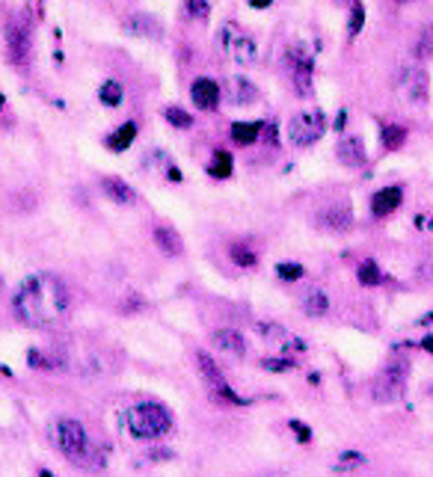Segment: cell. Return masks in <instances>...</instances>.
<instances>
[{
    "label": "cell",
    "mask_w": 433,
    "mask_h": 477,
    "mask_svg": "<svg viewBox=\"0 0 433 477\" xmlns=\"http://www.w3.org/2000/svg\"><path fill=\"white\" fill-rule=\"evenodd\" d=\"M54 436H57V445H59V450H63V457L69 462H74V466H83V462H90L92 448H90V436H86V430H83L80 421H71V418L57 421Z\"/></svg>",
    "instance_id": "277c9868"
},
{
    "label": "cell",
    "mask_w": 433,
    "mask_h": 477,
    "mask_svg": "<svg viewBox=\"0 0 433 477\" xmlns=\"http://www.w3.org/2000/svg\"><path fill=\"white\" fill-rule=\"evenodd\" d=\"M27 365L30 368H42V371H54L63 365V359H57L54 353H42V350H30L27 353Z\"/></svg>",
    "instance_id": "cb8c5ba5"
},
{
    "label": "cell",
    "mask_w": 433,
    "mask_h": 477,
    "mask_svg": "<svg viewBox=\"0 0 433 477\" xmlns=\"http://www.w3.org/2000/svg\"><path fill=\"white\" fill-rule=\"evenodd\" d=\"M362 24H365V9H362V3H353V6H350V27H348V36H350V39L362 30Z\"/></svg>",
    "instance_id": "4dcf8cb0"
},
{
    "label": "cell",
    "mask_w": 433,
    "mask_h": 477,
    "mask_svg": "<svg viewBox=\"0 0 433 477\" xmlns=\"http://www.w3.org/2000/svg\"><path fill=\"white\" fill-rule=\"evenodd\" d=\"M184 9H187V15L196 21H205L211 15V3H208V0H184Z\"/></svg>",
    "instance_id": "f546056e"
},
{
    "label": "cell",
    "mask_w": 433,
    "mask_h": 477,
    "mask_svg": "<svg viewBox=\"0 0 433 477\" xmlns=\"http://www.w3.org/2000/svg\"><path fill=\"white\" fill-rule=\"evenodd\" d=\"M98 98H101V104H107V107H119L125 101V90H122V83L107 80L101 90H98Z\"/></svg>",
    "instance_id": "7402d4cb"
},
{
    "label": "cell",
    "mask_w": 433,
    "mask_h": 477,
    "mask_svg": "<svg viewBox=\"0 0 433 477\" xmlns=\"http://www.w3.org/2000/svg\"><path fill=\"white\" fill-rule=\"evenodd\" d=\"M255 329H258V338H264V341H270L274 347H279L285 356H294V353H300V350H303V344L297 341V338L288 329H282V326H276V323L262 320V323L255 326Z\"/></svg>",
    "instance_id": "ba28073f"
},
{
    "label": "cell",
    "mask_w": 433,
    "mask_h": 477,
    "mask_svg": "<svg viewBox=\"0 0 433 477\" xmlns=\"http://www.w3.org/2000/svg\"><path fill=\"white\" fill-rule=\"evenodd\" d=\"M211 344H214V350H220V353H226V356H243L246 353V341H243V335L238 332V329H214L211 332Z\"/></svg>",
    "instance_id": "5bb4252c"
},
{
    "label": "cell",
    "mask_w": 433,
    "mask_h": 477,
    "mask_svg": "<svg viewBox=\"0 0 433 477\" xmlns=\"http://www.w3.org/2000/svg\"><path fill=\"white\" fill-rule=\"evenodd\" d=\"M264 368H274V371H288L291 368V362H274V359H267V362H262Z\"/></svg>",
    "instance_id": "836d02e7"
},
{
    "label": "cell",
    "mask_w": 433,
    "mask_h": 477,
    "mask_svg": "<svg viewBox=\"0 0 433 477\" xmlns=\"http://www.w3.org/2000/svg\"><path fill=\"white\" fill-rule=\"evenodd\" d=\"M220 48H222V54H226L229 59H234L238 66H253V62L258 59V45H255V39L250 33H243L238 24H222L220 27Z\"/></svg>",
    "instance_id": "5b68a950"
},
{
    "label": "cell",
    "mask_w": 433,
    "mask_h": 477,
    "mask_svg": "<svg viewBox=\"0 0 433 477\" xmlns=\"http://www.w3.org/2000/svg\"><path fill=\"white\" fill-rule=\"evenodd\" d=\"M303 311L308 318H324L329 311V297L320 287H308V294L303 297Z\"/></svg>",
    "instance_id": "d6986e66"
},
{
    "label": "cell",
    "mask_w": 433,
    "mask_h": 477,
    "mask_svg": "<svg viewBox=\"0 0 433 477\" xmlns=\"http://www.w3.org/2000/svg\"><path fill=\"white\" fill-rule=\"evenodd\" d=\"M404 140H406V131L398 128V124H386V128H383V143H386V148H392V152L401 148Z\"/></svg>",
    "instance_id": "83f0119b"
},
{
    "label": "cell",
    "mask_w": 433,
    "mask_h": 477,
    "mask_svg": "<svg viewBox=\"0 0 433 477\" xmlns=\"http://www.w3.org/2000/svg\"><path fill=\"white\" fill-rule=\"evenodd\" d=\"M258 134H262V122H250V124H232V140L238 145H253L258 140Z\"/></svg>",
    "instance_id": "44dd1931"
},
{
    "label": "cell",
    "mask_w": 433,
    "mask_h": 477,
    "mask_svg": "<svg viewBox=\"0 0 433 477\" xmlns=\"http://www.w3.org/2000/svg\"><path fill=\"white\" fill-rule=\"evenodd\" d=\"M208 172L217 175V178H229V175H232V155L229 152H214Z\"/></svg>",
    "instance_id": "484cf974"
},
{
    "label": "cell",
    "mask_w": 433,
    "mask_h": 477,
    "mask_svg": "<svg viewBox=\"0 0 433 477\" xmlns=\"http://www.w3.org/2000/svg\"><path fill=\"white\" fill-rule=\"evenodd\" d=\"M152 234H155V243L160 246V252H166L169 258H176V255H181V252H184L181 237H178V232H176V229H169V225H157V229H155Z\"/></svg>",
    "instance_id": "ac0fdd59"
},
{
    "label": "cell",
    "mask_w": 433,
    "mask_h": 477,
    "mask_svg": "<svg viewBox=\"0 0 433 477\" xmlns=\"http://www.w3.org/2000/svg\"><path fill=\"white\" fill-rule=\"evenodd\" d=\"M336 155H339V160L344 163V166H350V169H360V166L368 163V152H365L360 136H344V140L339 143V148H336Z\"/></svg>",
    "instance_id": "7c38bea8"
},
{
    "label": "cell",
    "mask_w": 433,
    "mask_h": 477,
    "mask_svg": "<svg viewBox=\"0 0 433 477\" xmlns=\"http://www.w3.org/2000/svg\"><path fill=\"white\" fill-rule=\"evenodd\" d=\"M71 297L63 279L51 273H33L21 279L12 294V315L30 329H54L69 315Z\"/></svg>",
    "instance_id": "6da1fadb"
},
{
    "label": "cell",
    "mask_w": 433,
    "mask_h": 477,
    "mask_svg": "<svg viewBox=\"0 0 433 477\" xmlns=\"http://www.w3.org/2000/svg\"><path fill=\"white\" fill-rule=\"evenodd\" d=\"M356 276H360V282L365 287H377L383 282V273H380V267L374 264V261H362V264L356 267Z\"/></svg>",
    "instance_id": "d4e9b609"
},
{
    "label": "cell",
    "mask_w": 433,
    "mask_h": 477,
    "mask_svg": "<svg viewBox=\"0 0 433 477\" xmlns=\"http://www.w3.org/2000/svg\"><path fill=\"white\" fill-rule=\"evenodd\" d=\"M3 39H6V57L9 62H15V66H27V54H30V39L24 27L18 21H6L3 24Z\"/></svg>",
    "instance_id": "52a82bcc"
},
{
    "label": "cell",
    "mask_w": 433,
    "mask_h": 477,
    "mask_svg": "<svg viewBox=\"0 0 433 477\" xmlns=\"http://www.w3.org/2000/svg\"><path fill=\"white\" fill-rule=\"evenodd\" d=\"M327 131V119L324 113H297V116L288 122V140L297 145V148H306L318 143L320 136Z\"/></svg>",
    "instance_id": "8992f818"
},
{
    "label": "cell",
    "mask_w": 433,
    "mask_h": 477,
    "mask_svg": "<svg viewBox=\"0 0 433 477\" xmlns=\"http://www.w3.org/2000/svg\"><path fill=\"white\" fill-rule=\"evenodd\" d=\"M315 220H318L320 229H327V232H344V229H350V208L348 205L320 208Z\"/></svg>",
    "instance_id": "4fadbf2b"
},
{
    "label": "cell",
    "mask_w": 433,
    "mask_h": 477,
    "mask_svg": "<svg viewBox=\"0 0 433 477\" xmlns=\"http://www.w3.org/2000/svg\"><path fill=\"white\" fill-rule=\"evenodd\" d=\"M401 199H404L401 187H383V190L371 199V211H374L377 217H386V213H392L395 208L401 205Z\"/></svg>",
    "instance_id": "2e32d148"
},
{
    "label": "cell",
    "mask_w": 433,
    "mask_h": 477,
    "mask_svg": "<svg viewBox=\"0 0 433 477\" xmlns=\"http://www.w3.org/2000/svg\"><path fill=\"white\" fill-rule=\"evenodd\" d=\"M122 424L134 439H160L172 430V415L160 404H134L122 412Z\"/></svg>",
    "instance_id": "7a4b0ae2"
},
{
    "label": "cell",
    "mask_w": 433,
    "mask_h": 477,
    "mask_svg": "<svg viewBox=\"0 0 433 477\" xmlns=\"http://www.w3.org/2000/svg\"><path fill=\"white\" fill-rule=\"evenodd\" d=\"M134 136H137V124H134V122H125L119 131L110 134L104 143H107L110 152H125V148L134 143Z\"/></svg>",
    "instance_id": "ffe728a7"
},
{
    "label": "cell",
    "mask_w": 433,
    "mask_h": 477,
    "mask_svg": "<svg viewBox=\"0 0 433 477\" xmlns=\"http://www.w3.org/2000/svg\"><path fill=\"white\" fill-rule=\"evenodd\" d=\"M416 54L422 57V59H430V57H433V24H427V27L422 30V36H418Z\"/></svg>",
    "instance_id": "f1b7e54d"
},
{
    "label": "cell",
    "mask_w": 433,
    "mask_h": 477,
    "mask_svg": "<svg viewBox=\"0 0 433 477\" xmlns=\"http://www.w3.org/2000/svg\"><path fill=\"white\" fill-rule=\"evenodd\" d=\"M125 30L134 33V36H143V39H160V33H164V30H160V24H157V18L143 15V12L125 18Z\"/></svg>",
    "instance_id": "9a60e30c"
},
{
    "label": "cell",
    "mask_w": 433,
    "mask_h": 477,
    "mask_svg": "<svg viewBox=\"0 0 433 477\" xmlns=\"http://www.w3.org/2000/svg\"><path fill=\"white\" fill-rule=\"evenodd\" d=\"M226 98L238 107H250L258 101V90H255V83L241 78V74H234V78L226 80Z\"/></svg>",
    "instance_id": "8fae6325"
},
{
    "label": "cell",
    "mask_w": 433,
    "mask_h": 477,
    "mask_svg": "<svg viewBox=\"0 0 433 477\" xmlns=\"http://www.w3.org/2000/svg\"><path fill=\"white\" fill-rule=\"evenodd\" d=\"M406 376H410V359L392 356L386 365L380 368V373L374 376V383H371V400H374V404H383V406L395 404V400L404 394Z\"/></svg>",
    "instance_id": "3957f363"
},
{
    "label": "cell",
    "mask_w": 433,
    "mask_h": 477,
    "mask_svg": "<svg viewBox=\"0 0 433 477\" xmlns=\"http://www.w3.org/2000/svg\"><path fill=\"white\" fill-rule=\"evenodd\" d=\"M164 119L172 124V128H190V124H193V119H190V113H184L181 107H166L164 110Z\"/></svg>",
    "instance_id": "4316f807"
},
{
    "label": "cell",
    "mask_w": 433,
    "mask_h": 477,
    "mask_svg": "<svg viewBox=\"0 0 433 477\" xmlns=\"http://www.w3.org/2000/svg\"><path fill=\"white\" fill-rule=\"evenodd\" d=\"M276 273H279V279H285V282H297L303 276V267L300 264H279L276 267Z\"/></svg>",
    "instance_id": "d6a6232c"
},
{
    "label": "cell",
    "mask_w": 433,
    "mask_h": 477,
    "mask_svg": "<svg viewBox=\"0 0 433 477\" xmlns=\"http://www.w3.org/2000/svg\"><path fill=\"white\" fill-rule=\"evenodd\" d=\"M253 6H255V9H262V6H270V0H253Z\"/></svg>",
    "instance_id": "e575fe53"
},
{
    "label": "cell",
    "mask_w": 433,
    "mask_h": 477,
    "mask_svg": "<svg viewBox=\"0 0 433 477\" xmlns=\"http://www.w3.org/2000/svg\"><path fill=\"white\" fill-rule=\"evenodd\" d=\"M0 294H3V279H0Z\"/></svg>",
    "instance_id": "d590c367"
},
{
    "label": "cell",
    "mask_w": 433,
    "mask_h": 477,
    "mask_svg": "<svg viewBox=\"0 0 433 477\" xmlns=\"http://www.w3.org/2000/svg\"><path fill=\"white\" fill-rule=\"evenodd\" d=\"M148 160L157 163V166H152V169H155V172H160L164 178H169V181H178V178H181V172L176 169V163H172L164 152H152V155H148Z\"/></svg>",
    "instance_id": "603a6c76"
},
{
    "label": "cell",
    "mask_w": 433,
    "mask_h": 477,
    "mask_svg": "<svg viewBox=\"0 0 433 477\" xmlns=\"http://www.w3.org/2000/svg\"><path fill=\"white\" fill-rule=\"evenodd\" d=\"M190 98H193V104L199 110H217L220 101H222V90H220V83H214L211 78H199V80H193V86H190Z\"/></svg>",
    "instance_id": "9c48e42d"
},
{
    "label": "cell",
    "mask_w": 433,
    "mask_h": 477,
    "mask_svg": "<svg viewBox=\"0 0 433 477\" xmlns=\"http://www.w3.org/2000/svg\"><path fill=\"white\" fill-rule=\"evenodd\" d=\"M401 86L410 101H425L427 98V71L422 66H406L401 69Z\"/></svg>",
    "instance_id": "30bf717a"
},
{
    "label": "cell",
    "mask_w": 433,
    "mask_h": 477,
    "mask_svg": "<svg viewBox=\"0 0 433 477\" xmlns=\"http://www.w3.org/2000/svg\"><path fill=\"white\" fill-rule=\"evenodd\" d=\"M101 193L107 199H113V202H119V205H134L137 202V193H134L122 178H101Z\"/></svg>",
    "instance_id": "e0dca14e"
},
{
    "label": "cell",
    "mask_w": 433,
    "mask_h": 477,
    "mask_svg": "<svg viewBox=\"0 0 433 477\" xmlns=\"http://www.w3.org/2000/svg\"><path fill=\"white\" fill-rule=\"evenodd\" d=\"M232 258H234V264H241V267H253L255 264V255L243 243H234L232 246Z\"/></svg>",
    "instance_id": "1f68e13d"
}]
</instances>
